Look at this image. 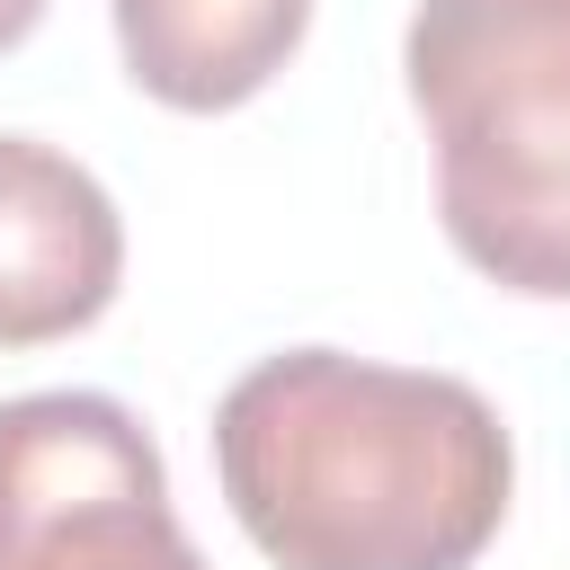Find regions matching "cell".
<instances>
[{"instance_id": "cell-1", "label": "cell", "mask_w": 570, "mask_h": 570, "mask_svg": "<svg viewBox=\"0 0 570 570\" xmlns=\"http://www.w3.org/2000/svg\"><path fill=\"white\" fill-rule=\"evenodd\" d=\"M214 481L276 570H472L517 445L463 374L285 347L223 392Z\"/></svg>"}, {"instance_id": "cell-2", "label": "cell", "mask_w": 570, "mask_h": 570, "mask_svg": "<svg viewBox=\"0 0 570 570\" xmlns=\"http://www.w3.org/2000/svg\"><path fill=\"white\" fill-rule=\"evenodd\" d=\"M401 71L454 258L499 294L570 303V0H419Z\"/></svg>"}, {"instance_id": "cell-3", "label": "cell", "mask_w": 570, "mask_h": 570, "mask_svg": "<svg viewBox=\"0 0 570 570\" xmlns=\"http://www.w3.org/2000/svg\"><path fill=\"white\" fill-rule=\"evenodd\" d=\"M0 570H205L160 445L116 392L0 401Z\"/></svg>"}, {"instance_id": "cell-4", "label": "cell", "mask_w": 570, "mask_h": 570, "mask_svg": "<svg viewBox=\"0 0 570 570\" xmlns=\"http://www.w3.org/2000/svg\"><path fill=\"white\" fill-rule=\"evenodd\" d=\"M125 285L116 196L53 142L0 134V347H53L89 330Z\"/></svg>"}, {"instance_id": "cell-5", "label": "cell", "mask_w": 570, "mask_h": 570, "mask_svg": "<svg viewBox=\"0 0 570 570\" xmlns=\"http://www.w3.org/2000/svg\"><path fill=\"white\" fill-rule=\"evenodd\" d=\"M312 0H116L125 80L178 116L249 107L303 45Z\"/></svg>"}, {"instance_id": "cell-6", "label": "cell", "mask_w": 570, "mask_h": 570, "mask_svg": "<svg viewBox=\"0 0 570 570\" xmlns=\"http://www.w3.org/2000/svg\"><path fill=\"white\" fill-rule=\"evenodd\" d=\"M36 18H45V0H0V53H18L36 36Z\"/></svg>"}]
</instances>
